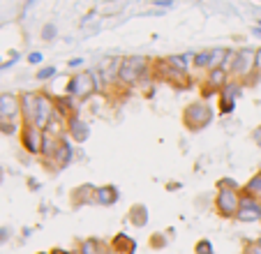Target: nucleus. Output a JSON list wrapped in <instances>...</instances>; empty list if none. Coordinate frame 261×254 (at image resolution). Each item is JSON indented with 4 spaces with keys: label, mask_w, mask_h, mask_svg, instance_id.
Returning a JSON list of instances; mask_svg holds the SVG:
<instances>
[{
    "label": "nucleus",
    "mask_w": 261,
    "mask_h": 254,
    "mask_svg": "<svg viewBox=\"0 0 261 254\" xmlns=\"http://www.w3.org/2000/svg\"><path fill=\"white\" fill-rule=\"evenodd\" d=\"M107 254H114V252H111V247H109V252H107Z\"/></svg>",
    "instance_id": "obj_46"
},
{
    "label": "nucleus",
    "mask_w": 261,
    "mask_h": 254,
    "mask_svg": "<svg viewBox=\"0 0 261 254\" xmlns=\"http://www.w3.org/2000/svg\"><path fill=\"white\" fill-rule=\"evenodd\" d=\"M42 39L44 42H51V39H56V26L54 23H46L44 30H42Z\"/></svg>",
    "instance_id": "obj_33"
},
{
    "label": "nucleus",
    "mask_w": 261,
    "mask_h": 254,
    "mask_svg": "<svg viewBox=\"0 0 261 254\" xmlns=\"http://www.w3.org/2000/svg\"><path fill=\"white\" fill-rule=\"evenodd\" d=\"M194 254H215L213 252V243L208 238H201L197 245H194Z\"/></svg>",
    "instance_id": "obj_28"
},
{
    "label": "nucleus",
    "mask_w": 261,
    "mask_h": 254,
    "mask_svg": "<svg viewBox=\"0 0 261 254\" xmlns=\"http://www.w3.org/2000/svg\"><path fill=\"white\" fill-rule=\"evenodd\" d=\"M56 113V104H54V95L44 93L40 90V104H37V116H35V125L40 127V130H46L49 120L54 118Z\"/></svg>",
    "instance_id": "obj_10"
},
{
    "label": "nucleus",
    "mask_w": 261,
    "mask_h": 254,
    "mask_svg": "<svg viewBox=\"0 0 261 254\" xmlns=\"http://www.w3.org/2000/svg\"><path fill=\"white\" fill-rule=\"evenodd\" d=\"M236 220L238 222H259L261 220V206H254V208H238Z\"/></svg>",
    "instance_id": "obj_24"
},
{
    "label": "nucleus",
    "mask_w": 261,
    "mask_h": 254,
    "mask_svg": "<svg viewBox=\"0 0 261 254\" xmlns=\"http://www.w3.org/2000/svg\"><path fill=\"white\" fill-rule=\"evenodd\" d=\"M217 190H236V192H241L243 187L238 185L233 178H220V181H217Z\"/></svg>",
    "instance_id": "obj_29"
},
{
    "label": "nucleus",
    "mask_w": 261,
    "mask_h": 254,
    "mask_svg": "<svg viewBox=\"0 0 261 254\" xmlns=\"http://www.w3.org/2000/svg\"><path fill=\"white\" fill-rule=\"evenodd\" d=\"M254 35H256V37H261V28H259V26L254 28Z\"/></svg>",
    "instance_id": "obj_43"
},
{
    "label": "nucleus",
    "mask_w": 261,
    "mask_h": 254,
    "mask_svg": "<svg viewBox=\"0 0 261 254\" xmlns=\"http://www.w3.org/2000/svg\"><path fill=\"white\" fill-rule=\"evenodd\" d=\"M231 81V74L227 72V69H222V67H217V69H208V77H206V86H211L213 90H217L220 93L227 83Z\"/></svg>",
    "instance_id": "obj_18"
},
{
    "label": "nucleus",
    "mask_w": 261,
    "mask_h": 254,
    "mask_svg": "<svg viewBox=\"0 0 261 254\" xmlns=\"http://www.w3.org/2000/svg\"><path fill=\"white\" fill-rule=\"evenodd\" d=\"M95 194H97V187L90 185V183H84V185L74 187L72 190V206L74 208H84V206L95 204Z\"/></svg>",
    "instance_id": "obj_14"
},
{
    "label": "nucleus",
    "mask_w": 261,
    "mask_h": 254,
    "mask_svg": "<svg viewBox=\"0 0 261 254\" xmlns=\"http://www.w3.org/2000/svg\"><path fill=\"white\" fill-rule=\"evenodd\" d=\"M259 222H261V220H259Z\"/></svg>",
    "instance_id": "obj_49"
},
{
    "label": "nucleus",
    "mask_w": 261,
    "mask_h": 254,
    "mask_svg": "<svg viewBox=\"0 0 261 254\" xmlns=\"http://www.w3.org/2000/svg\"><path fill=\"white\" fill-rule=\"evenodd\" d=\"M215 118V109L206 102V99H197V102H190L182 111V125L188 127L190 132H201Z\"/></svg>",
    "instance_id": "obj_2"
},
{
    "label": "nucleus",
    "mask_w": 261,
    "mask_h": 254,
    "mask_svg": "<svg viewBox=\"0 0 261 254\" xmlns=\"http://www.w3.org/2000/svg\"><path fill=\"white\" fill-rule=\"evenodd\" d=\"M153 5H158V7H173V0H153Z\"/></svg>",
    "instance_id": "obj_37"
},
{
    "label": "nucleus",
    "mask_w": 261,
    "mask_h": 254,
    "mask_svg": "<svg viewBox=\"0 0 261 254\" xmlns=\"http://www.w3.org/2000/svg\"><path fill=\"white\" fill-rule=\"evenodd\" d=\"M114 254H134L137 252V240L129 238V234H116L109 243Z\"/></svg>",
    "instance_id": "obj_15"
},
{
    "label": "nucleus",
    "mask_w": 261,
    "mask_h": 254,
    "mask_svg": "<svg viewBox=\"0 0 261 254\" xmlns=\"http://www.w3.org/2000/svg\"><path fill=\"white\" fill-rule=\"evenodd\" d=\"M21 99V118L23 125H35V116H37V104H40V90H25L19 95Z\"/></svg>",
    "instance_id": "obj_9"
},
{
    "label": "nucleus",
    "mask_w": 261,
    "mask_h": 254,
    "mask_svg": "<svg viewBox=\"0 0 261 254\" xmlns=\"http://www.w3.org/2000/svg\"><path fill=\"white\" fill-rule=\"evenodd\" d=\"M169 63L173 65L176 69H180V72L190 74V69H192V63H194V54H173L169 56Z\"/></svg>",
    "instance_id": "obj_23"
},
{
    "label": "nucleus",
    "mask_w": 261,
    "mask_h": 254,
    "mask_svg": "<svg viewBox=\"0 0 261 254\" xmlns=\"http://www.w3.org/2000/svg\"><path fill=\"white\" fill-rule=\"evenodd\" d=\"M236 56H238V49H229L227 51V58H224V65H222V69H227V72L231 74L233 63H236Z\"/></svg>",
    "instance_id": "obj_30"
},
{
    "label": "nucleus",
    "mask_w": 261,
    "mask_h": 254,
    "mask_svg": "<svg viewBox=\"0 0 261 254\" xmlns=\"http://www.w3.org/2000/svg\"><path fill=\"white\" fill-rule=\"evenodd\" d=\"M243 95V83L236 81V79H231V81L224 86V88L217 93V99H229V102H238Z\"/></svg>",
    "instance_id": "obj_20"
},
{
    "label": "nucleus",
    "mask_w": 261,
    "mask_h": 254,
    "mask_svg": "<svg viewBox=\"0 0 261 254\" xmlns=\"http://www.w3.org/2000/svg\"><path fill=\"white\" fill-rule=\"evenodd\" d=\"M120 199V192L116 185H99L97 194H95V204L97 206H114Z\"/></svg>",
    "instance_id": "obj_17"
},
{
    "label": "nucleus",
    "mask_w": 261,
    "mask_h": 254,
    "mask_svg": "<svg viewBox=\"0 0 261 254\" xmlns=\"http://www.w3.org/2000/svg\"><path fill=\"white\" fill-rule=\"evenodd\" d=\"M67 137L74 143H86L90 139V125L86 120H81L79 116H72L67 120Z\"/></svg>",
    "instance_id": "obj_12"
},
{
    "label": "nucleus",
    "mask_w": 261,
    "mask_h": 254,
    "mask_svg": "<svg viewBox=\"0 0 261 254\" xmlns=\"http://www.w3.org/2000/svg\"><path fill=\"white\" fill-rule=\"evenodd\" d=\"M256 72L261 74V49H256Z\"/></svg>",
    "instance_id": "obj_40"
},
{
    "label": "nucleus",
    "mask_w": 261,
    "mask_h": 254,
    "mask_svg": "<svg viewBox=\"0 0 261 254\" xmlns=\"http://www.w3.org/2000/svg\"><path fill=\"white\" fill-rule=\"evenodd\" d=\"M261 74L256 72V49H238V56H236V63H233V69H231V79L241 81L243 86Z\"/></svg>",
    "instance_id": "obj_4"
},
{
    "label": "nucleus",
    "mask_w": 261,
    "mask_h": 254,
    "mask_svg": "<svg viewBox=\"0 0 261 254\" xmlns=\"http://www.w3.org/2000/svg\"><path fill=\"white\" fill-rule=\"evenodd\" d=\"M148 72H153V60L148 56H127V58H123V65H120L118 83L132 88V86H139V81Z\"/></svg>",
    "instance_id": "obj_1"
},
{
    "label": "nucleus",
    "mask_w": 261,
    "mask_h": 254,
    "mask_svg": "<svg viewBox=\"0 0 261 254\" xmlns=\"http://www.w3.org/2000/svg\"><path fill=\"white\" fill-rule=\"evenodd\" d=\"M241 192H245V194H252V196H256V199H261V171H256L254 176H252L250 181L243 185Z\"/></svg>",
    "instance_id": "obj_25"
},
{
    "label": "nucleus",
    "mask_w": 261,
    "mask_h": 254,
    "mask_svg": "<svg viewBox=\"0 0 261 254\" xmlns=\"http://www.w3.org/2000/svg\"><path fill=\"white\" fill-rule=\"evenodd\" d=\"M76 254H79V252H76Z\"/></svg>",
    "instance_id": "obj_48"
},
{
    "label": "nucleus",
    "mask_w": 261,
    "mask_h": 254,
    "mask_svg": "<svg viewBox=\"0 0 261 254\" xmlns=\"http://www.w3.org/2000/svg\"><path fill=\"white\" fill-rule=\"evenodd\" d=\"M220 102V113L222 116H229V113L236 111V102H229V99H217Z\"/></svg>",
    "instance_id": "obj_32"
},
{
    "label": "nucleus",
    "mask_w": 261,
    "mask_h": 254,
    "mask_svg": "<svg viewBox=\"0 0 261 254\" xmlns=\"http://www.w3.org/2000/svg\"><path fill=\"white\" fill-rule=\"evenodd\" d=\"M72 162H74V143H72V139L65 134V137H60L58 153H56V157L46 164V169H49V171H60V169L69 166Z\"/></svg>",
    "instance_id": "obj_8"
},
{
    "label": "nucleus",
    "mask_w": 261,
    "mask_h": 254,
    "mask_svg": "<svg viewBox=\"0 0 261 254\" xmlns=\"http://www.w3.org/2000/svg\"><path fill=\"white\" fill-rule=\"evenodd\" d=\"M208 65H211V49H203V51H194V69H206L208 72Z\"/></svg>",
    "instance_id": "obj_26"
},
{
    "label": "nucleus",
    "mask_w": 261,
    "mask_h": 254,
    "mask_svg": "<svg viewBox=\"0 0 261 254\" xmlns=\"http://www.w3.org/2000/svg\"><path fill=\"white\" fill-rule=\"evenodd\" d=\"M120 65H123V58H118V56H114V58H107V60H104V63L97 67L107 86H118Z\"/></svg>",
    "instance_id": "obj_13"
},
{
    "label": "nucleus",
    "mask_w": 261,
    "mask_h": 254,
    "mask_svg": "<svg viewBox=\"0 0 261 254\" xmlns=\"http://www.w3.org/2000/svg\"><path fill=\"white\" fill-rule=\"evenodd\" d=\"M252 139H254V143H256V146H259V148H261V125H259V127H256L254 132H252Z\"/></svg>",
    "instance_id": "obj_38"
},
{
    "label": "nucleus",
    "mask_w": 261,
    "mask_h": 254,
    "mask_svg": "<svg viewBox=\"0 0 261 254\" xmlns=\"http://www.w3.org/2000/svg\"><path fill=\"white\" fill-rule=\"evenodd\" d=\"M129 222H132L137 229H143L148 224V208L143 204H134L129 208Z\"/></svg>",
    "instance_id": "obj_22"
},
{
    "label": "nucleus",
    "mask_w": 261,
    "mask_h": 254,
    "mask_svg": "<svg viewBox=\"0 0 261 254\" xmlns=\"http://www.w3.org/2000/svg\"><path fill=\"white\" fill-rule=\"evenodd\" d=\"M95 93H97V86H95L93 69H81V72H76L67 81V88H65V95H72L76 102H86V99L93 97Z\"/></svg>",
    "instance_id": "obj_3"
},
{
    "label": "nucleus",
    "mask_w": 261,
    "mask_h": 254,
    "mask_svg": "<svg viewBox=\"0 0 261 254\" xmlns=\"http://www.w3.org/2000/svg\"><path fill=\"white\" fill-rule=\"evenodd\" d=\"M54 104H56V113L63 116L65 120L76 116V99L72 95H54Z\"/></svg>",
    "instance_id": "obj_16"
},
{
    "label": "nucleus",
    "mask_w": 261,
    "mask_h": 254,
    "mask_svg": "<svg viewBox=\"0 0 261 254\" xmlns=\"http://www.w3.org/2000/svg\"><path fill=\"white\" fill-rule=\"evenodd\" d=\"M51 254H76V252H67V249H51Z\"/></svg>",
    "instance_id": "obj_41"
},
{
    "label": "nucleus",
    "mask_w": 261,
    "mask_h": 254,
    "mask_svg": "<svg viewBox=\"0 0 261 254\" xmlns=\"http://www.w3.org/2000/svg\"><path fill=\"white\" fill-rule=\"evenodd\" d=\"M153 72H155V79H158V81L171 83V86H176L178 90H188L190 86H192V79H190V74L176 69L167 58L153 60Z\"/></svg>",
    "instance_id": "obj_5"
},
{
    "label": "nucleus",
    "mask_w": 261,
    "mask_h": 254,
    "mask_svg": "<svg viewBox=\"0 0 261 254\" xmlns=\"http://www.w3.org/2000/svg\"><path fill=\"white\" fill-rule=\"evenodd\" d=\"M42 143H44V130H40L37 125H23L21 127V146L25 148V153L40 157L42 155Z\"/></svg>",
    "instance_id": "obj_7"
},
{
    "label": "nucleus",
    "mask_w": 261,
    "mask_h": 254,
    "mask_svg": "<svg viewBox=\"0 0 261 254\" xmlns=\"http://www.w3.org/2000/svg\"><path fill=\"white\" fill-rule=\"evenodd\" d=\"M21 116V99L14 93H3L0 95V118L5 120H16Z\"/></svg>",
    "instance_id": "obj_11"
},
{
    "label": "nucleus",
    "mask_w": 261,
    "mask_h": 254,
    "mask_svg": "<svg viewBox=\"0 0 261 254\" xmlns=\"http://www.w3.org/2000/svg\"><path fill=\"white\" fill-rule=\"evenodd\" d=\"M37 254H51V252H37Z\"/></svg>",
    "instance_id": "obj_45"
},
{
    "label": "nucleus",
    "mask_w": 261,
    "mask_h": 254,
    "mask_svg": "<svg viewBox=\"0 0 261 254\" xmlns=\"http://www.w3.org/2000/svg\"><path fill=\"white\" fill-rule=\"evenodd\" d=\"M245 254H261V245H256V240H254V243H247Z\"/></svg>",
    "instance_id": "obj_35"
},
{
    "label": "nucleus",
    "mask_w": 261,
    "mask_h": 254,
    "mask_svg": "<svg viewBox=\"0 0 261 254\" xmlns=\"http://www.w3.org/2000/svg\"><path fill=\"white\" fill-rule=\"evenodd\" d=\"M241 208V192L236 190H217L215 210L224 220H236V213Z\"/></svg>",
    "instance_id": "obj_6"
},
{
    "label": "nucleus",
    "mask_w": 261,
    "mask_h": 254,
    "mask_svg": "<svg viewBox=\"0 0 261 254\" xmlns=\"http://www.w3.org/2000/svg\"><path fill=\"white\" fill-rule=\"evenodd\" d=\"M76 252H79V254H107L109 252V245H104L99 238H84Z\"/></svg>",
    "instance_id": "obj_21"
},
{
    "label": "nucleus",
    "mask_w": 261,
    "mask_h": 254,
    "mask_svg": "<svg viewBox=\"0 0 261 254\" xmlns=\"http://www.w3.org/2000/svg\"><path fill=\"white\" fill-rule=\"evenodd\" d=\"M33 3H35V0H23V12H25V10H28V7H30V5H33Z\"/></svg>",
    "instance_id": "obj_42"
},
{
    "label": "nucleus",
    "mask_w": 261,
    "mask_h": 254,
    "mask_svg": "<svg viewBox=\"0 0 261 254\" xmlns=\"http://www.w3.org/2000/svg\"><path fill=\"white\" fill-rule=\"evenodd\" d=\"M58 146H60V137H54V134L44 132V143H42V155H40L44 164H49V162L56 157Z\"/></svg>",
    "instance_id": "obj_19"
},
{
    "label": "nucleus",
    "mask_w": 261,
    "mask_h": 254,
    "mask_svg": "<svg viewBox=\"0 0 261 254\" xmlns=\"http://www.w3.org/2000/svg\"><path fill=\"white\" fill-rule=\"evenodd\" d=\"M256 245H261V236H259V238H256Z\"/></svg>",
    "instance_id": "obj_44"
},
{
    "label": "nucleus",
    "mask_w": 261,
    "mask_h": 254,
    "mask_svg": "<svg viewBox=\"0 0 261 254\" xmlns=\"http://www.w3.org/2000/svg\"><path fill=\"white\" fill-rule=\"evenodd\" d=\"M164 245H167V238L158 234V236H155V238H153V247H158V249H160V247H164Z\"/></svg>",
    "instance_id": "obj_36"
},
{
    "label": "nucleus",
    "mask_w": 261,
    "mask_h": 254,
    "mask_svg": "<svg viewBox=\"0 0 261 254\" xmlns=\"http://www.w3.org/2000/svg\"><path fill=\"white\" fill-rule=\"evenodd\" d=\"M227 51L229 49H222V46H217V49H211V65H208V69H217L224 65V58H227Z\"/></svg>",
    "instance_id": "obj_27"
},
{
    "label": "nucleus",
    "mask_w": 261,
    "mask_h": 254,
    "mask_svg": "<svg viewBox=\"0 0 261 254\" xmlns=\"http://www.w3.org/2000/svg\"><path fill=\"white\" fill-rule=\"evenodd\" d=\"M56 74H58L56 67H42V69H37V81H49V79H54Z\"/></svg>",
    "instance_id": "obj_31"
},
{
    "label": "nucleus",
    "mask_w": 261,
    "mask_h": 254,
    "mask_svg": "<svg viewBox=\"0 0 261 254\" xmlns=\"http://www.w3.org/2000/svg\"><path fill=\"white\" fill-rule=\"evenodd\" d=\"M243 254H245V252H243Z\"/></svg>",
    "instance_id": "obj_47"
},
{
    "label": "nucleus",
    "mask_w": 261,
    "mask_h": 254,
    "mask_svg": "<svg viewBox=\"0 0 261 254\" xmlns=\"http://www.w3.org/2000/svg\"><path fill=\"white\" fill-rule=\"evenodd\" d=\"M79 65H84V58H72L67 63V67H79Z\"/></svg>",
    "instance_id": "obj_39"
},
{
    "label": "nucleus",
    "mask_w": 261,
    "mask_h": 254,
    "mask_svg": "<svg viewBox=\"0 0 261 254\" xmlns=\"http://www.w3.org/2000/svg\"><path fill=\"white\" fill-rule=\"evenodd\" d=\"M28 63L30 65H40L42 63V54H40V51H33V54H28Z\"/></svg>",
    "instance_id": "obj_34"
}]
</instances>
